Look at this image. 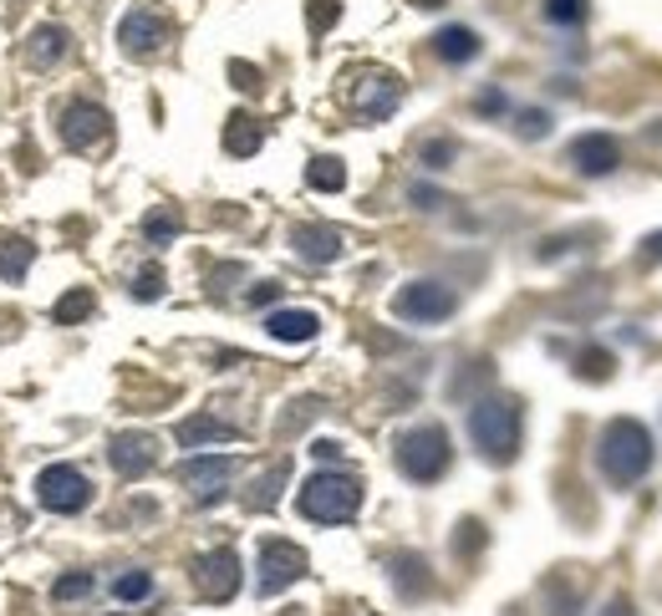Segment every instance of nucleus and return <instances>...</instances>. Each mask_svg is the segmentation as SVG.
I'll use <instances>...</instances> for the list:
<instances>
[{
	"instance_id": "obj_1",
	"label": "nucleus",
	"mask_w": 662,
	"mask_h": 616,
	"mask_svg": "<svg viewBox=\"0 0 662 616\" xmlns=\"http://www.w3.org/2000/svg\"><path fill=\"white\" fill-rule=\"evenodd\" d=\"M658 464V444L638 418H612L596 438V469L606 474V484L632 489L638 479H648V469Z\"/></svg>"
},
{
	"instance_id": "obj_2",
	"label": "nucleus",
	"mask_w": 662,
	"mask_h": 616,
	"mask_svg": "<svg viewBox=\"0 0 662 616\" xmlns=\"http://www.w3.org/2000/svg\"><path fill=\"white\" fill-rule=\"evenodd\" d=\"M470 438L484 464H515L520 459V403L515 398H480L470 408Z\"/></svg>"
},
{
	"instance_id": "obj_3",
	"label": "nucleus",
	"mask_w": 662,
	"mask_h": 616,
	"mask_svg": "<svg viewBox=\"0 0 662 616\" xmlns=\"http://www.w3.org/2000/svg\"><path fill=\"white\" fill-rule=\"evenodd\" d=\"M296 509L316 525H347L362 509V479L357 474H347V469L312 474V479L302 484V495H296Z\"/></svg>"
},
{
	"instance_id": "obj_4",
	"label": "nucleus",
	"mask_w": 662,
	"mask_h": 616,
	"mask_svg": "<svg viewBox=\"0 0 662 616\" xmlns=\"http://www.w3.org/2000/svg\"><path fill=\"white\" fill-rule=\"evenodd\" d=\"M448 464H454V444H448V434L438 424H418L397 438V469L408 474L413 484L444 479Z\"/></svg>"
},
{
	"instance_id": "obj_5",
	"label": "nucleus",
	"mask_w": 662,
	"mask_h": 616,
	"mask_svg": "<svg viewBox=\"0 0 662 616\" xmlns=\"http://www.w3.org/2000/svg\"><path fill=\"white\" fill-rule=\"evenodd\" d=\"M454 311H458V296L444 280H408L393 296V316L397 321H413V327H434V321H448Z\"/></svg>"
},
{
	"instance_id": "obj_6",
	"label": "nucleus",
	"mask_w": 662,
	"mask_h": 616,
	"mask_svg": "<svg viewBox=\"0 0 662 616\" xmlns=\"http://www.w3.org/2000/svg\"><path fill=\"white\" fill-rule=\"evenodd\" d=\"M37 499L51 515H77V509L92 505V484H87V474L72 469V464H47V469L37 474Z\"/></svg>"
},
{
	"instance_id": "obj_7",
	"label": "nucleus",
	"mask_w": 662,
	"mask_h": 616,
	"mask_svg": "<svg viewBox=\"0 0 662 616\" xmlns=\"http://www.w3.org/2000/svg\"><path fill=\"white\" fill-rule=\"evenodd\" d=\"M306 550L296 540H260V576H255V592L260 596H280L290 592L296 580L306 576Z\"/></svg>"
},
{
	"instance_id": "obj_8",
	"label": "nucleus",
	"mask_w": 662,
	"mask_h": 616,
	"mask_svg": "<svg viewBox=\"0 0 662 616\" xmlns=\"http://www.w3.org/2000/svg\"><path fill=\"white\" fill-rule=\"evenodd\" d=\"M179 479L194 495V505H219L225 489H229V479H235V459H229V454H199V459H184Z\"/></svg>"
},
{
	"instance_id": "obj_9",
	"label": "nucleus",
	"mask_w": 662,
	"mask_h": 616,
	"mask_svg": "<svg viewBox=\"0 0 662 616\" xmlns=\"http://www.w3.org/2000/svg\"><path fill=\"white\" fill-rule=\"evenodd\" d=\"M194 592L205 596V602H229V596L240 592V556L235 550H205V556L194 560Z\"/></svg>"
},
{
	"instance_id": "obj_10",
	"label": "nucleus",
	"mask_w": 662,
	"mask_h": 616,
	"mask_svg": "<svg viewBox=\"0 0 662 616\" xmlns=\"http://www.w3.org/2000/svg\"><path fill=\"white\" fill-rule=\"evenodd\" d=\"M397 102H403V82H397L393 72H383V67L362 72L357 87H352V108H357L367 122H387L397 112Z\"/></svg>"
},
{
	"instance_id": "obj_11",
	"label": "nucleus",
	"mask_w": 662,
	"mask_h": 616,
	"mask_svg": "<svg viewBox=\"0 0 662 616\" xmlns=\"http://www.w3.org/2000/svg\"><path fill=\"white\" fill-rule=\"evenodd\" d=\"M118 41L128 57H154V51H164V41H169V21L158 11H148V6H132L118 21Z\"/></svg>"
},
{
	"instance_id": "obj_12",
	"label": "nucleus",
	"mask_w": 662,
	"mask_h": 616,
	"mask_svg": "<svg viewBox=\"0 0 662 616\" xmlns=\"http://www.w3.org/2000/svg\"><path fill=\"white\" fill-rule=\"evenodd\" d=\"M566 158L581 179H606V173H616V163H622V148L606 133H581L576 143L566 148Z\"/></svg>"
},
{
	"instance_id": "obj_13",
	"label": "nucleus",
	"mask_w": 662,
	"mask_h": 616,
	"mask_svg": "<svg viewBox=\"0 0 662 616\" xmlns=\"http://www.w3.org/2000/svg\"><path fill=\"white\" fill-rule=\"evenodd\" d=\"M57 128H61V143L82 153V148H92V143L108 138V112L97 108V102H72V108L61 112Z\"/></svg>"
},
{
	"instance_id": "obj_14",
	"label": "nucleus",
	"mask_w": 662,
	"mask_h": 616,
	"mask_svg": "<svg viewBox=\"0 0 662 616\" xmlns=\"http://www.w3.org/2000/svg\"><path fill=\"white\" fill-rule=\"evenodd\" d=\"M108 459H112V469H118L122 479H138V474H148L158 464V438L118 434V438H112V448H108Z\"/></svg>"
},
{
	"instance_id": "obj_15",
	"label": "nucleus",
	"mask_w": 662,
	"mask_h": 616,
	"mask_svg": "<svg viewBox=\"0 0 662 616\" xmlns=\"http://www.w3.org/2000/svg\"><path fill=\"white\" fill-rule=\"evenodd\" d=\"M174 438H179V448H209V444H235L240 428L215 418V413H189V418L174 428Z\"/></svg>"
},
{
	"instance_id": "obj_16",
	"label": "nucleus",
	"mask_w": 662,
	"mask_h": 616,
	"mask_svg": "<svg viewBox=\"0 0 662 616\" xmlns=\"http://www.w3.org/2000/svg\"><path fill=\"white\" fill-rule=\"evenodd\" d=\"M290 245H296V255L312 260V266H332L347 240H342V230H332V225H296V230H290Z\"/></svg>"
},
{
	"instance_id": "obj_17",
	"label": "nucleus",
	"mask_w": 662,
	"mask_h": 616,
	"mask_svg": "<svg viewBox=\"0 0 662 616\" xmlns=\"http://www.w3.org/2000/svg\"><path fill=\"white\" fill-rule=\"evenodd\" d=\"M393 586H397V596H408V602H418V596H428L434 592V576H428V560L423 556H397L393 560Z\"/></svg>"
},
{
	"instance_id": "obj_18",
	"label": "nucleus",
	"mask_w": 662,
	"mask_h": 616,
	"mask_svg": "<svg viewBox=\"0 0 662 616\" xmlns=\"http://www.w3.org/2000/svg\"><path fill=\"white\" fill-rule=\"evenodd\" d=\"M265 331L276 341H312L322 331V316L316 311H270L265 316Z\"/></svg>"
},
{
	"instance_id": "obj_19",
	"label": "nucleus",
	"mask_w": 662,
	"mask_h": 616,
	"mask_svg": "<svg viewBox=\"0 0 662 616\" xmlns=\"http://www.w3.org/2000/svg\"><path fill=\"white\" fill-rule=\"evenodd\" d=\"M260 143H265V128L250 118V112H235V118L225 122V153L255 158V153H260Z\"/></svg>"
},
{
	"instance_id": "obj_20",
	"label": "nucleus",
	"mask_w": 662,
	"mask_h": 616,
	"mask_svg": "<svg viewBox=\"0 0 662 616\" xmlns=\"http://www.w3.org/2000/svg\"><path fill=\"white\" fill-rule=\"evenodd\" d=\"M67 31H61V26H37V31H31V41H26V61H31V67H57L61 57H67Z\"/></svg>"
},
{
	"instance_id": "obj_21",
	"label": "nucleus",
	"mask_w": 662,
	"mask_h": 616,
	"mask_svg": "<svg viewBox=\"0 0 662 616\" xmlns=\"http://www.w3.org/2000/svg\"><path fill=\"white\" fill-rule=\"evenodd\" d=\"M434 51L448 61V67H464V61L480 57V37H474L470 26H444L434 37Z\"/></svg>"
},
{
	"instance_id": "obj_22",
	"label": "nucleus",
	"mask_w": 662,
	"mask_h": 616,
	"mask_svg": "<svg viewBox=\"0 0 662 616\" xmlns=\"http://www.w3.org/2000/svg\"><path fill=\"white\" fill-rule=\"evenodd\" d=\"M290 479V459H280V464H270V469L255 479V489L245 495V509H270L280 499V484Z\"/></svg>"
},
{
	"instance_id": "obj_23",
	"label": "nucleus",
	"mask_w": 662,
	"mask_h": 616,
	"mask_svg": "<svg viewBox=\"0 0 662 616\" xmlns=\"http://www.w3.org/2000/svg\"><path fill=\"white\" fill-rule=\"evenodd\" d=\"M306 183H312V189H322V193H337V189H347V163H342V158H312V163H306Z\"/></svg>"
},
{
	"instance_id": "obj_24",
	"label": "nucleus",
	"mask_w": 662,
	"mask_h": 616,
	"mask_svg": "<svg viewBox=\"0 0 662 616\" xmlns=\"http://www.w3.org/2000/svg\"><path fill=\"white\" fill-rule=\"evenodd\" d=\"M31 240H0V276L6 280H21L26 266H31Z\"/></svg>"
},
{
	"instance_id": "obj_25",
	"label": "nucleus",
	"mask_w": 662,
	"mask_h": 616,
	"mask_svg": "<svg viewBox=\"0 0 662 616\" xmlns=\"http://www.w3.org/2000/svg\"><path fill=\"white\" fill-rule=\"evenodd\" d=\"M92 316V290H67L57 301V321L61 327H77V321H87Z\"/></svg>"
},
{
	"instance_id": "obj_26",
	"label": "nucleus",
	"mask_w": 662,
	"mask_h": 616,
	"mask_svg": "<svg viewBox=\"0 0 662 616\" xmlns=\"http://www.w3.org/2000/svg\"><path fill=\"white\" fill-rule=\"evenodd\" d=\"M576 377H581V382H606V377H612V351H602V347L581 351V357H576Z\"/></svg>"
},
{
	"instance_id": "obj_27",
	"label": "nucleus",
	"mask_w": 662,
	"mask_h": 616,
	"mask_svg": "<svg viewBox=\"0 0 662 616\" xmlns=\"http://www.w3.org/2000/svg\"><path fill=\"white\" fill-rule=\"evenodd\" d=\"M112 596H118V602H148V596H154V576H148V570H128V576L112 580Z\"/></svg>"
},
{
	"instance_id": "obj_28",
	"label": "nucleus",
	"mask_w": 662,
	"mask_h": 616,
	"mask_svg": "<svg viewBox=\"0 0 662 616\" xmlns=\"http://www.w3.org/2000/svg\"><path fill=\"white\" fill-rule=\"evenodd\" d=\"M545 21L551 26H581L586 21V0H545Z\"/></svg>"
},
{
	"instance_id": "obj_29",
	"label": "nucleus",
	"mask_w": 662,
	"mask_h": 616,
	"mask_svg": "<svg viewBox=\"0 0 662 616\" xmlns=\"http://www.w3.org/2000/svg\"><path fill=\"white\" fill-rule=\"evenodd\" d=\"M144 235L154 245H169L174 235H179V215H174V209H158V215H148L144 219Z\"/></svg>"
},
{
	"instance_id": "obj_30",
	"label": "nucleus",
	"mask_w": 662,
	"mask_h": 616,
	"mask_svg": "<svg viewBox=\"0 0 662 616\" xmlns=\"http://www.w3.org/2000/svg\"><path fill=\"white\" fill-rule=\"evenodd\" d=\"M87 592H92V576H87V570H72V576H61L57 586H51V596H57V602H82Z\"/></svg>"
},
{
	"instance_id": "obj_31",
	"label": "nucleus",
	"mask_w": 662,
	"mask_h": 616,
	"mask_svg": "<svg viewBox=\"0 0 662 616\" xmlns=\"http://www.w3.org/2000/svg\"><path fill=\"white\" fill-rule=\"evenodd\" d=\"M132 296H138V301H158V296H164V270H158V266L138 270V280H132Z\"/></svg>"
},
{
	"instance_id": "obj_32",
	"label": "nucleus",
	"mask_w": 662,
	"mask_h": 616,
	"mask_svg": "<svg viewBox=\"0 0 662 616\" xmlns=\"http://www.w3.org/2000/svg\"><path fill=\"white\" fill-rule=\"evenodd\" d=\"M515 133H520V138H545V133H551V112H541V108H530V112H520V122H515Z\"/></svg>"
},
{
	"instance_id": "obj_33",
	"label": "nucleus",
	"mask_w": 662,
	"mask_h": 616,
	"mask_svg": "<svg viewBox=\"0 0 662 616\" xmlns=\"http://www.w3.org/2000/svg\"><path fill=\"white\" fill-rule=\"evenodd\" d=\"M480 545H484V525H480V520H464V525H458V535H454V550H458V556H474Z\"/></svg>"
},
{
	"instance_id": "obj_34",
	"label": "nucleus",
	"mask_w": 662,
	"mask_h": 616,
	"mask_svg": "<svg viewBox=\"0 0 662 616\" xmlns=\"http://www.w3.org/2000/svg\"><path fill=\"white\" fill-rule=\"evenodd\" d=\"M454 153H458V148L448 143V138H434V143H423V163H428V169H448V163H454Z\"/></svg>"
},
{
	"instance_id": "obj_35",
	"label": "nucleus",
	"mask_w": 662,
	"mask_h": 616,
	"mask_svg": "<svg viewBox=\"0 0 662 616\" xmlns=\"http://www.w3.org/2000/svg\"><path fill=\"white\" fill-rule=\"evenodd\" d=\"M342 16V6L337 0H312V31H326V26Z\"/></svg>"
},
{
	"instance_id": "obj_36",
	"label": "nucleus",
	"mask_w": 662,
	"mask_h": 616,
	"mask_svg": "<svg viewBox=\"0 0 662 616\" xmlns=\"http://www.w3.org/2000/svg\"><path fill=\"white\" fill-rule=\"evenodd\" d=\"M229 77H235V87H245V92H260V72H255L250 61H235V67H229Z\"/></svg>"
},
{
	"instance_id": "obj_37",
	"label": "nucleus",
	"mask_w": 662,
	"mask_h": 616,
	"mask_svg": "<svg viewBox=\"0 0 662 616\" xmlns=\"http://www.w3.org/2000/svg\"><path fill=\"white\" fill-rule=\"evenodd\" d=\"M312 454H316L322 464H337V459H342V444H337V438H316Z\"/></svg>"
},
{
	"instance_id": "obj_38",
	"label": "nucleus",
	"mask_w": 662,
	"mask_h": 616,
	"mask_svg": "<svg viewBox=\"0 0 662 616\" xmlns=\"http://www.w3.org/2000/svg\"><path fill=\"white\" fill-rule=\"evenodd\" d=\"M642 260H648V266H662V230L642 240Z\"/></svg>"
},
{
	"instance_id": "obj_39",
	"label": "nucleus",
	"mask_w": 662,
	"mask_h": 616,
	"mask_svg": "<svg viewBox=\"0 0 662 616\" xmlns=\"http://www.w3.org/2000/svg\"><path fill=\"white\" fill-rule=\"evenodd\" d=\"M413 205H418V209H438V205H444V193H434V189H423V183H418V189H413Z\"/></svg>"
},
{
	"instance_id": "obj_40",
	"label": "nucleus",
	"mask_w": 662,
	"mask_h": 616,
	"mask_svg": "<svg viewBox=\"0 0 662 616\" xmlns=\"http://www.w3.org/2000/svg\"><path fill=\"white\" fill-rule=\"evenodd\" d=\"M276 296H280V286H270V280H265V286H255V290H250V301H255V306L276 301Z\"/></svg>"
},
{
	"instance_id": "obj_41",
	"label": "nucleus",
	"mask_w": 662,
	"mask_h": 616,
	"mask_svg": "<svg viewBox=\"0 0 662 616\" xmlns=\"http://www.w3.org/2000/svg\"><path fill=\"white\" fill-rule=\"evenodd\" d=\"M602 616H638V612H632V602H626V596H612Z\"/></svg>"
},
{
	"instance_id": "obj_42",
	"label": "nucleus",
	"mask_w": 662,
	"mask_h": 616,
	"mask_svg": "<svg viewBox=\"0 0 662 616\" xmlns=\"http://www.w3.org/2000/svg\"><path fill=\"white\" fill-rule=\"evenodd\" d=\"M500 108H505V97H500V92H484L480 97V112H500Z\"/></svg>"
},
{
	"instance_id": "obj_43",
	"label": "nucleus",
	"mask_w": 662,
	"mask_h": 616,
	"mask_svg": "<svg viewBox=\"0 0 662 616\" xmlns=\"http://www.w3.org/2000/svg\"><path fill=\"white\" fill-rule=\"evenodd\" d=\"M413 6H423V11H438V6H444V0H413Z\"/></svg>"
}]
</instances>
